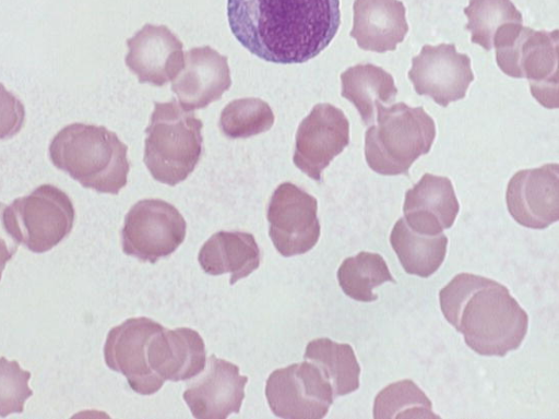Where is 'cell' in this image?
<instances>
[{"instance_id": "cell-1", "label": "cell", "mask_w": 559, "mask_h": 419, "mask_svg": "<svg viewBox=\"0 0 559 419\" xmlns=\"http://www.w3.org/2000/svg\"><path fill=\"white\" fill-rule=\"evenodd\" d=\"M227 17L251 53L275 63H301L336 35L340 0H227Z\"/></svg>"}, {"instance_id": "cell-2", "label": "cell", "mask_w": 559, "mask_h": 419, "mask_svg": "<svg viewBox=\"0 0 559 419\" xmlns=\"http://www.w3.org/2000/svg\"><path fill=\"white\" fill-rule=\"evenodd\" d=\"M439 301L445 320L478 355L504 357L527 333V313L493 279L460 273L440 290Z\"/></svg>"}, {"instance_id": "cell-3", "label": "cell", "mask_w": 559, "mask_h": 419, "mask_svg": "<svg viewBox=\"0 0 559 419\" xmlns=\"http://www.w3.org/2000/svg\"><path fill=\"white\" fill-rule=\"evenodd\" d=\"M48 152L52 165L84 188L118 194L127 184L128 147L104 125L68 124L52 137Z\"/></svg>"}, {"instance_id": "cell-4", "label": "cell", "mask_w": 559, "mask_h": 419, "mask_svg": "<svg viewBox=\"0 0 559 419\" xmlns=\"http://www.w3.org/2000/svg\"><path fill=\"white\" fill-rule=\"evenodd\" d=\"M377 124L365 133L368 166L384 176L408 173L412 164L427 154L436 136L433 119L423 107L405 103L377 106Z\"/></svg>"}, {"instance_id": "cell-5", "label": "cell", "mask_w": 559, "mask_h": 419, "mask_svg": "<svg viewBox=\"0 0 559 419\" xmlns=\"http://www.w3.org/2000/svg\"><path fill=\"white\" fill-rule=\"evenodd\" d=\"M154 105L145 130L143 160L155 180L176 185L187 179L201 158L203 123L174 98Z\"/></svg>"}, {"instance_id": "cell-6", "label": "cell", "mask_w": 559, "mask_h": 419, "mask_svg": "<svg viewBox=\"0 0 559 419\" xmlns=\"http://www.w3.org/2000/svg\"><path fill=\"white\" fill-rule=\"evenodd\" d=\"M558 29L535 31L514 23L501 28L492 45L501 71L527 79L532 95L546 108L558 107Z\"/></svg>"}, {"instance_id": "cell-7", "label": "cell", "mask_w": 559, "mask_h": 419, "mask_svg": "<svg viewBox=\"0 0 559 419\" xmlns=\"http://www.w3.org/2000/svg\"><path fill=\"white\" fill-rule=\"evenodd\" d=\"M12 235L34 253H44L60 243L72 230L74 206L69 195L46 183L15 199L4 210Z\"/></svg>"}, {"instance_id": "cell-8", "label": "cell", "mask_w": 559, "mask_h": 419, "mask_svg": "<svg viewBox=\"0 0 559 419\" xmlns=\"http://www.w3.org/2000/svg\"><path fill=\"white\" fill-rule=\"evenodd\" d=\"M187 224L170 203L159 199L136 202L124 217L121 230L126 254L151 263L168 256L183 242Z\"/></svg>"}, {"instance_id": "cell-9", "label": "cell", "mask_w": 559, "mask_h": 419, "mask_svg": "<svg viewBox=\"0 0 559 419\" xmlns=\"http://www.w3.org/2000/svg\"><path fill=\"white\" fill-rule=\"evenodd\" d=\"M265 396L272 412L285 419H321L334 398L330 381L308 361L273 371Z\"/></svg>"}, {"instance_id": "cell-10", "label": "cell", "mask_w": 559, "mask_h": 419, "mask_svg": "<svg viewBox=\"0 0 559 419\" xmlns=\"http://www.w3.org/2000/svg\"><path fill=\"white\" fill-rule=\"evenodd\" d=\"M317 199L292 182L281 183L267 206L270 238L283 256L304 254L319 240Z\"/></svg>"}, {"instance_id": "cell-11", "label": "cell", "mask_w": 559, "mask_h": 419, "mask_svg": "<svg viewBox=\"0 0 559 419\" xmlns=\"http://www.w3.org/2000/svg\"><path fill=\"white\" fill-rule=\"evenodd\" d=\"M163 326L148 318H131L112 327L104 346L105 362L109 369L122 373L138 394L151 395L163 385L148 364V345Z\"/></svg>"}, {"instance_id": "cell-12", "label": "cell", "mask_w": 559, "mask_h": 419, "mask_svg": "<svg viewBox=\"0 0 559 419\" xmlns=\"http://www.w3.org/2000/svg\"><path fill=\"white\" fill-rule=\"evenodd\" d=\"M408 79L418 95L447 107L465 97L474 74L467 55L457 52L454 44H440L421 48L412 59Z\"/></svg>"}, {"instance_id": "cell-13", "label": "cell", "mask_w": 559, "mask_h": 419, "mask_svg": "<svg viewBox=\"0 0 559 419\" xmlns=\"http://www.w3.org/2000/svg\"><path fill=\"white\" fill-rule=\"evenodd\" d=\"M349 143V122L331 104H318L300 122L296 133L295 166L316 181L331 160Z\"/></svg>"}, {"instance_id": "cell-14", "label": "cell", "mask_w": 559, "mask_h": 419, "mask_svg": "<svg viewBox=\"0 0 559 419\" xmlns=\"http://www.w3.org/2000/svg\"><path fill=\"white\" fill-rule=\"evenodd\" d=\"M510 215L520 225L544 229L559 219V165L523 169L510 179L506 193Z\"/></svg>"}, {"instance_id": "cell-15", "label": "cell", "mask_w": 559, "mask_h": 419, "mask_svg": "<svg viewBox=\"0 0 559 419\" xmlns=\"http://www.w3.org/2000/svg\"><path fill=\"white\" fill-rule=\"evenodd\" d=\"M127 46L126 64L140 83L163 86L183 67V44L165 25L145 24Z\"/></svg>"}, {"instance_id": "cell-16", "label": "cell", "mask_w": 559, "mask_h": 419, "mask_svg": "<svg viewBox=\"0 0 559 419\" xmlns=\"http://www.w3.org/2000/svg\"><path fill=\"white\" fill-rule=\"evenodd\" d=\"M230 85L227 57L210 46H202L186 52L183 67L173 80L171 89L180 107L190 111L218 100Z\"/></svg>"}, {"instance_id": "cell-17", "label": "cell", "mask_w": 559, "mask_h": 419, "mask_svg": "<svg viewBox=\"0 0 559 419\" xmlns=\"http://www.w3.org/2000/svg\"><path fill=\"white\" fill-rule=\"evenodd\" d=\"M247 382L236 364L212 355L205 374L190 383L183 399L198 419H225L239 412Z\"/></svg>"}, {"instance_id": "cell-18", "label": "cell", "mask_w": 559, "mask_h": 419, "mask_svg": "<svg viewBox=\"0 0 559 419\" xmlns=\"http://www.w3.org/2000/svg\"><path fill=\"white\" fill-rule=\"evenodd\" d=\"M459 210L452 182L447 177L424 173L405 193L404 219L421 235L436 236L452 227Z\"/></svg>"}, {"instance_id": "cell-19", "label": "cell", "mask_w": 559, "mask_h": 419, "mask_svg": "<svg viewBox=\"0 0 559 419\" xmlns=\"http://www.w3.org/2000/svg\"><path fill=\"white\" fill-rule=\"evenodd\" d=\"M148 364L162 380H189L204 370L206 352L200 334L189 327L159 330L148 345Z\"/></svg>"}, {"instance_id": "cell-20", "label": "cell", "mask_w": 559, "mask_h": 419, "mask_svg": "<svg viewBox=\"0 0 559 419\" xmlns=\"http://www.w3.org/2000/svg\"><path fill=\"white\" fill-rule=\"evenodd\" d=\"M350 37L359 48L393 51L408 32L405 7L399 0H355Z\"/></svg>"}, {"instance_id": "cell-21", "label": "cell", "mask_w": 559, "mask_h": 419, "mask_svg": "<svg viewBox=\"0 0 559 419\" xmlns=\"http://www.w3.org/2000/svg\"><path fill=\"white\" fill-rule=\"evenodd\" d=\"M198 260L210 275L229 273L233 285L259 267L261 253L252 234L218 231L204 242Z\"/></svg>"}, {"instance_id": "cell-22", "label": "cell", "mask_w": 559, "mask_h": 419, "mask_svg": "<svg viewBox=\"0 0 559 419\" xmlns=\"http://www.w3.org/2000/svg\"><path fill=\"white\" fill-rule=\"evenodd\" d=\"M341 82L342 96L354 104L365 125L373 122L378 104H391L397 94L393 76L372 63L348 68Z\"/></svg>"}, {"instance_id": "cell-23", "label": "cell", "mask_w": 559, "mask_h": 419, "mask_svg": "<svg viewBox=\"0 0 559 419\" xmlns=\"http://www.w3.org/2000/svg\"><path fill=\"white\" fill-rule=\"evenodd\" d=\"M390 242L405 272L424 278L438 271L447 254L448 238L443 234L421 235L404 218L395 223Z\"/></svg>"}, {"instance_id": "cell-24", "label": "cell", "mask_w": 559, "mask_h": 419, "mask_svg": "<svg viewBox=\"0 0 559 419\" xmlns=\"http://www.w3.org/2000/svg\"><path fill=\"white\" fill-rule=\"evenodd\" d=\"M330 381L333 395L343 396L359 387L360 367L349 344L330 338H316L308 343L304 355Z\"/></svg>"}, {"instance_id": "cell-25", "label": "cell", "mask_w": 559, "mask_h": 419, "mask_svg": "<svg viewBox=\"0 0 559 419\" xmlns=\"http://www.w3.org/2000/svg\"><path fill=\"white\" fill-rule=\"evenodd\" d=\"M337 280L346 296L361 302L378 299L372 291L376 287L385 282L395 283L384 259L378 253L366 251L342 262Z\"/></svg>"}, {"instance_id": "cell-26", "label": "cell", "mask_w": 559, "mask_h": 419, "mask_svg": "<svg viewBox=\"0 0 559 419\" xmlns=\"http://www.w3.org/2000/svg\"><path fill=\"white\" fill-rule=\"evenodd\" d=\"M471 40L490 50L498 32L510 24H522V14L511 0H469L464 9Z\"/></svg>"}, {"instance_id": "cell-27", "label": "cell", "mask_w": 559, "mask_h": 419, "mask_svg": "<svg viewBox=\"0 0 559 419\" xmlns=\"http://www.w3.org/2000/svg\"><path fill=\"white\" fill-rule=\"evenodd\" d=\"M374 418H439L431 400L412 380L389 384L374 398Z\"/></svg>"}, {"instance_id": "cell-28", "label": "cell", "mask_w": 559, "mask_h": 419, "mask_svg": "<svg viewBox=\"0 0 559 419\" xmlns=\"http://www.w3.org/2000/svg\"><path fill=\"white\" fill-rule=\"evenodd\" d=\"M274 115L267 103L255 97L234 99L221 112L219 129L229 139H246L272 128Z\"/></svg>"}, {"instance_id": "cell-29", "label": "cell", "mask_w": 559, "mask_h": 419, "mask_svg": "<svg viewBox=\"0 0 559 419\" xmlns=\"http://www.w3.org/2000/svg\"><path fill=\"white\" fill-rule=\"evenodd\" d=\"M29 379L31 372L17 361L0 357V417L23 412L26 399L33 395Z\"/></svg>"}, {"instance_id": "cell-30", "label": "cell", "mask_w": 559, "mask_h": 419, "mask_svg": "<svg viewBox=\"0 0 559 419\" xmlns=\"http://www.w3.org/2000/svg\"><path fill=\"white\" fill-rule=\"evenodd\" d=\"M24 121L23 103L0 83V140L16 135L23 128Z\"/></svg>"}, {"instance_id": "cell-31", "label": "cell", "mask_w": 559, "mask_h": 419, "mask_svg": "<svg viewBox=\"0 0 559 419\" xmlns=\"http://www.w3.org/2000/svg\"><path fill=\"white\" fill-rule=\"evenodd\" d=\"M5 207L7 205L0 202V280L5 264L13 258L20 244L9 229L4 215Z\"/></svg>"}]
</instances>
